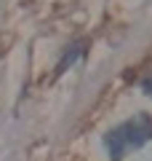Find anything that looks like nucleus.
<instances>
[{"label":"nucleus","instance_id":"nucleus-1","mask_svg":"<svg viewBox=\"0 0 152 161\" xmlns=\"http://www.w3.org/2000/svg\"><path fill=\"white\" fill-rule=\"evenodd\" d=\"M152 140V115L147 113H139L134 118L123 121L120 126L109 129L104 134V148L109 153V161H120L128 150L134 148H141Z\"/></svg>","mask_w":152,"mask_h":161},{"label":"nucleus","instance_id":"nucleus-2","mask_svg":"<svg viewBox=\"0 0 152 161\" xmlns=\"http://www.w3.org/2000/svg\"><path fill=\"white\" fill-rule=\"evenodd\" d=\"M83 51H85V48H83V43H75V46H69L67 51H64V57L59 59V64H56V73H64V70H67V64H72L78 57H83Z\"/></svg>","mask_w":152,"mask_h":161},{"label":"nucleus","instance_id":"nucleus-3","mask_svg":"<svg viewBox=\"0 0 152 161\" xmlns=\"http://www.w3.org/2000/svg\"><path fill=\"white\" fill-rule=\"evenodd\" d=\"M141 86H144V92H147V94L152 97V75H147V78L141 80Z\"/></svg>","mask_w":152,"mask_h":161}]
</instances>
